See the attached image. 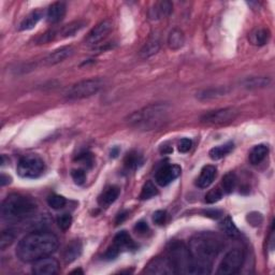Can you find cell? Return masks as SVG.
Returning a JSON list of instances; mask_svg holds the SVG:
<instances>
[{
	"instance_id": "8d00e7d4",
	"label": "cell",
	"mask_w": 275,
	"mask_h": 275,
	"mask_svg": "<svg viewBox=\"0 0 275 275\" xmlns=\"http://www.w3.org/2000/svg\"><path fill=\"white\" fill-rule=\"evenodd\" d=\"M72 224V216L68 213L62 214V215L57 217V225L60 229L66 231L68 230Z\"/></svg>"
},
{
	"instance_id": "e0dca14e",
	"label": "cell",
	"mask_w": 275,
	"mask_h": 275,
	"mask_svg": "<svg viewBox=\"0 0 275 275\" xmlns=\"http://www.w3.org/2000/svg\"><path fill=\"white\" fill-rule=\"evenodd\" d=\"M86 24L87 22L85 21H75L67 24L59 29H56V39H66L76 36L85 27Z\"/></svg>"
},
{
	"instance_id": "74e56055",
	"label": "cell",
	"mask_w": 275,
	"mask_h": 275,
	"mask_svg": "<svg viewBox=\"0 0 275 275\" xmlns=\"http://www.w3.org/2000/svg\"><path fill=\"white\" fill-rule=\"evenodd\" d=\"M54 40H56V29H50L42 33V35L36 40V42L38 44H46L51 41H54Z\"/></svg>"
},
{
	"instance_id": "ab89813d",
	"label": "cell",
	"mask_w": 275,
	"mask_h": 275,
	"mask_svg": "<svg viewBox=\"0 0 275 275\" xmlns=\"http://www.w3.org/2000/svg\"><path fill=\"white\" fill-rule=\"evenodd\" d=\"M71 177L78 185H83L86 181V173L83 169H75L71 171Z\"/></svg>"
},
{
	"instance_id": "7402d4cb",
	"label": "cell",
	"mask_w": 275,
	"mask_h": 275,
	"mask_svg": "<svg viewBox=\"0 0 275 275\" xmlns=\"http://www.w3.org/2000/svg\"><path fill=\"white\" fill-rule=\"evenodd\" d=\"M271 38V32L269 29L267 28H256L254 29L250 36H248V40L253 45L256 46H263L266 45L268 42L270 41Z\"/></svg>"
},
{
	"instance_id": "60d3db41",
	"label": "cell",
	"mask_w": 275,
	"mask_h": 275,
	"mask_svg": "<svg viewBox=\"0 0 275 275\" xmlns=\"http://www.w3.org/2000/svg\"><path fill=\"white\" fill-rule=\"evenodd\" d=\"M153 221L156 225H159V226L164 225L167 221V212L163 211V210L156 211L153 214Z\"/></svg>"
},
{
	"instance_id": "4dcf8cb0",
	"label": "cell",
	"mask_w": 275,
	"mask_h": 275,
	"mask_svg": "<svg viewBox=\"0 0 275 275\" xmlns=\"http://www.w3.org/2000/svg\"><path fill=\"white\" fill-rule=\"evenodd\" d=\"M219 229L223 231L226 236L230 238H237L239 236V230L237 226L234 225L232 219L227 216L219 223Z\"/></svg>"
},
{
	"instance_id": "e575fe53",
	"label": "cell",
	"mask_w": 275,
	"mask_h": 275,
	"mask_svg": "<svg viewBox=\"0 0 275 275\" xmlns=\"http://www.w3.org/2000/svg\"><path fill=\"white\" fill-rule=\"evenodd\" d=\"M48 204L54 210H60L67 204V200L65 197L60 196V194L53 193L48 198Z\"/></svg>"
},
{
	"instance_id": "277c9868",
	"label": "cell",
	"mask_w": 275,
	"mask_h": 275,
	"mask_svg": "<svg viewBox=\"0 0 275 275\" xmlns=\"http://www.w3.org/2000/svg\"><path fill=\"white\" fill-rule=\"evenodd\" d=\"M37 204L19 193H12L6 197L1 205V217L6 223H21L35 215Z\"/></svg>"
},
{
	"instance_id": "9a60e30c",
	"label": "cell",
	"mask_w": 275,
	"mask_h": 275,
	"mask_svg": "<svg viewBox=\"0 0 275 275\" xmlns=\"http://www.w3.org/2000/svg\"><path fill=\"white\" fill-rule=\"evenodd\" d=\"M73 53H75V49L72 46H63V48L55 50L46 56V58L44 59V64L46 66H54L59 63H63L67 58L71 57Z\"/></svg>"
},
{
	"instance_id": "4316f807",
	"label": "cell",
	"mask_w": 275,
	"mask_h": 275,
	"mask_svg": "<svg viewBox=\"0 0 275 275\" xmlns=\"http://www.w3.org/2000/svg\"><path fill=\"white\" fill-rule=\"evenodd\" d=\"M143 164V158L140 154L136 151H131L127 154L124 159L125 168L128 171H135L138 168Z\"/></svg>"
},
{
	"instance_id": "1f68e13d",
	"label": "cell",
	"mask_w": 275,
	"mask_h": 275,
	"mask_svg": "<svg viewBox=\"0 0 275 275\" xmlns=\"http://www.w3.org/2000/svg\"><path fill=\"white\" fill-rule=\"evenodd\" d=\"M232 150H233V143L229 142V143H226L224 145L213 147V149L209 152V156L213 160H219L221 158H224L225 156H227Z\"/></svg>"
},
{
	"instance_id": "9c48e42d",
	"label": "cell",
	"mask_w": 275,
	"mask_h": 275,
	"mask_svg": "<svg viewBox=\"0 0 275 275\" xmlns=\"http://www.w3.org/2000/svg\"><path fill=\"white\" fill-rule=\"evenodd\" d=\"M239 115V111L236 108H224L214 111H209L201 116L200 120L202 124L210 126H223L232 123Z\"/></svg>"
},
{
	"instance_id": "5b68a950",
	"label": "cell",
	"mask_w": 275,
	"mask_h": 275,
	"mask_svg": "<svg viewBox=\"0 0 275 275\" xmlns=\"http://www.w3.org/2000/svg\"><path fill=\"white\" fill-rule=\"evenodd\" d=\"M168 258L176 267L178 274L193 275L194 259L184 243L173 242L168 247Z\"/></svg>"
},
{
	"instance_id": "cb8c5ba5",
	"label": "cell",
	"mask_w": 275,
	"mask_h": 275,
	"mask_svg": "<svg viewBox=\"0 0 275 275\" xmlns=\"http://www.w3.org/2000/svg\"><path fill=\"white\" fill-rule=\"evenodd\" d=\"M268 153H269V147H268V145L258 144L252 149L250 156H248V160H250L251 165L257 166L264 162L268 155Z\"/></svg>"
},
{
	"instance_id": "681fc988",
	"label": "cell",
	"mask_w": 275,
	"mask_h": 275,
	"mask_svg": "<svg viewBox=\"0 0 275 275\" xmlns=\"http://www.w3.org/2000/svg\"><path fill=\"white\" fill-rule=\"evenodd\" d=\"M72 273H83V271H81V270H75Z\"/></svg>"
},
{
	"instance_id": "d6986e66",
	"label": "cell",
	"mask_w": 275,
	"mask_h": 275,
	"mask_svg": "<svg viewBox=\"0 0 275 275\" xmlns=\"http://www.w3.org/2000/svg\"><path fill=\"white\" fill-rule=\"evenodd\" d=\"M217 169L214 166L207 165L202 168V170L200 172V176L197 180V186L199 188H207L216 178Z\"/></svg>"
},
{
	"instance_id": "7a4b0ae2",
	"label": "cell",
	"mask_w": 275,
	"mask_h": 275,
	"mask_svg": "<svg viewBox=\"0 0 275 275\" xmlns=\"http://www.w3.org/2000/svg\"><path fill=\"white\" fill-rule=\"evenodd\" d=\"M170 106L167 103H153L136 112L127 118L128 124L141 131L159 129L168 122Z\"/></svg>"
},
{
	"instance_id": "f35d334b",
	"label": "cell",
	"mask_w": 275,
	"mask_h": 275,
	"mask_svg": "<svg viewBox=\"0 0 275 275\" xmlns=\"http://www.w3.org/2000/svg\"><path fill=\"white\" fill-rule=\"evenodd\" d=\"M77 162L83 164L84 166L92 168L93 164V156L91 152H83L81 154H79L76 158Z\"/></svg>"
},
{
	"instance_id": "2e32d148",
	"label": "cell",
	"mask_w": 275,
	"mask_h": 275,
	"mask_svg": "<svg viewBox=\"0 0 275 275\" xmlns=\"http://www.w3.org/2000/svg\"><path fill=\"white\" fill-rule=\"evenodd\" d=\"M173 10V4L170 1H159L152 6L149 11V16L153 21H158V19L165 18L171 14Z\"/></svg>"
},
{
	"instance_id": "8992f818",
	"label": "cell",
	"mask_w": 275,
	"mask_h": 275,
	"mask_svg": "<svg viewBox=\"0 0 275 275\" xmlns=\"http://www.w3.org/2000/svg\"><path fill=\"white\" fill-rule=\"evenodd\" d=\"M103 81L101 79L83 80L70 86L65 92V97L69 100H81L92 97L102 89Z\"/></svg>"
},
{
	"instance_id": "83f0119b",
	"label": "cell",
	"mask_w": 275,
	"mask_h": 275,
	"mask_svg": "<svg viewBox=\"0 0 275 275\" xmlns=\"http://www.w3.org/2000/svg\"><path fill=\"white\" fill-rule=\"evenodd\" d=\"M270 83H271V80L268 77H253V78H248L243 81L244 87L248 90L264 89V87L269 86Z\"/></svg>"
},
{
	"instance_id": "f546056e",
	"label": "cell",
	"mask_w": 275,
	"mask_h": 275,
	"mask_svg": "<svg viewBox=\"0 0 275 275\" xmlns=\"http://www.w3.org/2000/svg\"><path fill=\"white\" fill-rule=\"evenodd\" d=\"M237 184H238V178L236 176V173L228 172L227 174H225L223 180H221L220 188L223 189L224 193H231L234 189H236Z\"/></svg>"
},
{
	"instance_id": "52a82bcc",
	"label": "cell",
	"mask_w": 275,
	"mask_h": 275,
	"mask_svg": "<svg viewBox=\"0 0 275 275\" xmlns=\"http://www.w3.org/2000/svg\"><path fill=\"white\" fill-rule=\"evenodd\" d=\"M17 173L23 179H37L44 172V163L38 155H26L18 160Z\"/></svg>"
},
{
	"instance_id": "d4e9b609",
	"label": "cell",
	"mask_w": 275,
	"mask_h": 275,
	"mask_svg": "<svg viewBox=\"0 0 275 275\" xmlns=\"http://www.w3.org/2000/svg\"><path fill=\"white\" fill-rule=\"evenodd\" d=\"M185 43V35L184 32L179 29L174 28L169 32V36H168V45L169 48L173 51H178L182 49Z\"/></svg>"
},
{
	"instance_id": "d6a6232c",
	"label": "cell",
	"mask_w": 275,
	"mask_h": 275,
	"mask_svg": "<svg viewBox=\"0 0 275 275\" xmlns=\"http://www.w3.org/2000/svg\"><path fill=\"white\" fill-rule=\"evenodd\" d=\"M16 238V233L14 229H5L1 232V238H0V248L1 251H4L6 247H9Z\"/></svg>"
},
{
	"instance_id": "ffe728a7",
	"label": "cell",
	"mask_w": 275,
	"mask_h": 275,
	"mask_svg": "<svg viewBox=\"0 0 275 275\" xmlns=\"http://www.w3.org/2000/svg\"><path fill=\"white\" fill-rule=\"evenodd\" d=\"M83 250V245L81 243V241L79 240H73L72 242H70L68 245L66 246L65 251H64V260L66 264H71L73 261L77 260L82 254Z\"/></svg>"
},
{
	"instance_id": "bcb514c9",
	"label": "cell",
	"mask_w": 275,
	"mask_h": 275,
	"mask_svg": "<svg viewBox=\"0 0 275 275\" xmlns=\"http://www.w3.org/2000/svg\"><path fill=\"white\" fill-rule=\"evenodd\" d=\"M11 183V178L8 177V176H5V174H1V177H0V185L1 186H5V185H8Z\"/></svg>"
},
{
	"instance_id": "30bf717a",
	"label": "cell",
	"mask_w": 275,
	"mask_h": 275,
	"mask_svg": "<svg viewBox=\"0 0 275 275\" xmlns=\"http://www.w3.org/2000/svg\"><path fill=\"white\" fill-rule=\"evenodd\" d=\"M138 246L133 242V240L127 231L118 232L113 240V244L105 252L106 257L110 259H115L120 252L136 250Z\"/></svg>"
},
{
	"instance_id": "7c38bea8",
	"label": "cell",
	"mask_w": 275,
	"mask_h": 275,
	"mask_svg": "<svg viewBox=\"0 0 275 275\" xmlns=\"http://www.w3.org/2000/svg\"><path fill=\"white\" fill-rule=\"evenodd\" d=\"M113 29V22L112 19L106 18L104 21L100 22L98 25H96L90 32L87 37L85 38V44L93 46L101 42L103 39L109 36V33Z\"/></svg>"
},
{
	"instance_id": "7bdbcfd3",
	"label": "cell",
	"mask_w": 275,
	"mask_h": 275,
	"mask_svg": "<svg viewBox=\"0 0 275 275\" xmlns=\"http://www.w3.org/2000/svg\"><path fill=\"white\" fill-rule=\"evenodd\" d=\"M135 230L140 234H144L150 230V228L145 221H139V223H137L135 226Z\"/></svg>"
},
{
	"instance_id": "f6af8a7d",
	"label": "cell",
	"mask_w": 275,
	"mask_h": 275,
	"mask_svg": "<svg viewBox=\"0 0 275 275\" xmlns=\"http://www.w3.org/2000/svg\"><path fill=\"white\" fill-rule=\"evenodd\" d=\"M205 216L211 217V218H218L221 216V212L217 211V210H209L204 212Z\"/></svg>"
},
{
	"instance_id": "44dd1931",
	"label": "cell",
	"mask_w": 275,
	"mask_h": 275,
	"mask_svg": "<svg viewBox=\"0 0 275 275\" xmlns=\"http://www.w3.org/2000/svg\"><path fill=\"white\" fill-rule=\"evenodd\" d=\"M119 192L120 190L117 186L106 187L98 197V204L101 207H109L117 200Z\"/></svg>"
},
{
	"instance_id": "8fae6325",
	"label": "cell",
	"mask_w": 275,
	"mask_h": 275,
	"mask_svg": "<svg viewBox=\"0 0 275 275\" xmlns=\"http://www.w3.org/2000/svg\"><path fill=\"white\" fill-rule=\"evenodd\" d=\"M146 274L155 275H172L178 274L176 267L173 266L171 260L168 257H156L153 258L144 269Z\"/></svg>"
},
{
	"instance_id": "836d02e7",
	"label": "cell",
	"mask_w": 275,
	"mask_h": 275,
	"mask_svg": "<svg viewBox=\"0 0 275 275\" xmlns=\"http://www.w3.org/2000/svg\"><path fill=\"white\" fill-rule=\"evenodd\" d=\"M158 194V190L156 188L155 184H154L152 181H147V182L143 185L142 190L140 193V199L141 200H149L153 197H155Z\"/></svg>"
},
{
	"instance_id": "ac0fdd59",
	"label": "cell",
	"mask_w": 275,
	"mask_h": 275,
	"mask_svg": "<svg viewBox=\"0 0 275 275\" xmlns=\"http://www.w3.org/2000/svg\"><path fill=\"white\" fill-rule=\"evenodd\" d=\"M66 11L67 6L65 2L57 1L52 3L49 6L48 13H46V19H48V22L50 24H57L65 17Z\"/></svg>"
},
{
	"instance_id": "3957f363",
	"label": "cell",
	"mask_w": 275,
	"mask_h": 275,
	"mask_svg": "<svg viewBox=\"0 0 275 275\" xmlns=\"http://www.w3.org/2000/svg\"><path fill=\"white\" fill-rule=\"evenodd\" d=\"M223 248L224 241L217 234L212 232L196 234L190 239L188 246L193 259L211 265H213V260L216 259Z\"/></svg>"
},
{
	"instance_id": "6da1fadb",
	"label": "cell",
	"mask_w": 275,
	"mask_h": 275,
	"mask_svg": "<svg viewBox=\"0 0 275 275\" xmlns=\"http://www.w3.org/2000/svg\"><path fill=\"white\" fill-rule=\"evenodd\" d=\"M58 238L50 231H35L24 237L16 247L17 258L26 264L49 257L58 248Z\"/></svg>"
},
{
	"instance_id": "d590c367",
	"label": "cell",
	"mask_w": 275,
	"mask_h": 275,
	"mask_svg": "<svg viewBox=\"0 0 275 275\" xmlns=\"http://www.w3.org/2000/svg\"><path fill=\"white\" fill-rule=\"evenodd\" d=\"M223 196H224L223 189H221L220 187H215V188L209 190L205 194V202L209 204L216 203L221 198H223Z\"/></svg>"
},
{
	"instance_id": "603a6c76",
	"label": "cell",
	"mask_w": 275,
	"mask_h": 275,
	"mask_svg": "<svg viewBox=\"0 0 275 275\" xmlns=\"http://www.w3.org/2000/svg\"><path fill=\"white\" fill-rule=\"evenodd\" d=\"M43 16V12L41 10H35L30 12L28 15H26L25 18L21 22L18 26L19 30H30L32 28L36 27V25L41 21V18Z\"/></svg>"
},
{
	"instance_id": "ee69618b",
	"label": "cell",
	"mask_w": 275,
	"mask_h": 275,
	"mask_svg": "<svg viewBox=\"0 0 275 275\" xmlns=\"http://www.w3.org/2000/svg\"><path fill=\"white\" fill-rule=\"evenodd\" d=\"M247 219L251 224H255V225H259L261 221H263V217H261V214H259V213L248 214Z\"/></svg>"
},
{
	"instance_id": "4fadbf2b",
	"label": "cell",
	"mask_w": 275,
	"mask_h": 275,
	"mask_svg": "<svg viewBox=\"0 0 275 275\" xmlns=\"http://www.w3.org/2000/svg\"><path fill=\"white\" fill-rule=\"evenodd\" d=\"M181 173H182V169L178 165H166L160 168V169L156 172L155 180L156 183L160 186H167L170 183H172L174 180H177Z\"/></svg>"
},
{
	"instance_id": "f1b7e54d",
	"label": "cell",
	"mask_w": 275,
	"mask_h": 275,
	"mask_svg": "<svg viewBox=\"0 0 275 275\" xmlns=\"http://www.w3.org/2000/svg\"><path fill=\"white\" fill-rule=\"evenodd\" d=\"M160 50V42L157 39H151L147 41L142 49L140 51V57L146 59L154 55H156Z\"/></svg>"
},
{
	"instance_id": "5bb4252c",
	"label": "cell",
	"mask_w": 275,
	"mask_h": 275,
	"mask_svg": "<svg viewBox=\"0 0 275 275\" xmlns=\"http://www.w3.org/2000/svg\"><path fill=\"white\" fill-rule=\"evenodd\" d=\"M58 271V261L51 256L35 261L32 266V273L36 275H54L57 274Z\"/></svg>"
},
{
	"instance_id": "b9f144b4",
	"label": "cell",
	"mask_w": 275,
	"mask_h": 275,
	"mask_svg": "<svg viewBox=\"0 0 275 275\" xmlns=\"http://www.w3.org/2000/svg\"><path fill=\"white\" fill-rule=\"evenodd\" d=\"M191 146H192V141L188 138H184L179 142L178 149H179V152L181 153H187L190 151Z\"/></svg>"
},
{
	"instance_id": "7dc6e473",
	"label": "cell",
	"mask_w": 275,
	"mask_h": 275,
	"mask_svg": "<svg viewBox=\"0 0 275 275\" xmlns=\"http://www.w3.org/2000/svg\"><path fill=\"white\" fill-rule=\"evenodd\" d=\"M127 214H128L127 212H123V213H119L118 214L117 217H116V220H115L116 225H119V224L123 223V221L127 218Z\"/></svg>"
},
{
	"instance_id": "c3c4849f",
	"label": "cell",
	"mask_w": 275,
	"mask_h": 275,
	"mask_svg": "<svg viewBox=\"0 0 275 275\" xmlns=\"http://www.w3.org/2000/svg\"><path fill=\"white\" fill-rule=\"evenodd\" d=\"M111 157L113 158H116L118 156V154H119V149L116 146V147H113V149L111 150Z\"/></svg>"
},
{
	"instance_id": "484cf974",
	"label": "cell",
	"mask_w": 275,
	"mask_h": 275,
	"mask_svg": "<svg viewBox=\"0 0 275 275\" xmlns=\"http://www.w3.org/2000/svg\"><path fill=\"white\" fill-rule=\"evenodd\" d=\"M228 92L226 87H212V89L202 90L197 93V98L201 101H207V100L216 99L225 96Z\"/></svg>"
},
{
	"instance_id": "ba28073f",
	"label": "cell",
	"mask_w": 275,
	"mask_h": 275,
	"mask_svg": "<svg viewBox=\"0 0 275 275\" xmlns=\"http://www.w3.org/2000/svg\"><path fill=\"white\" fill-rule=\"evenodd\" d=\"M244 252L240 248H233L221 259L216 271L219 275H233L239 273L244 264Z\"/></svg>"
}]
</instances>
